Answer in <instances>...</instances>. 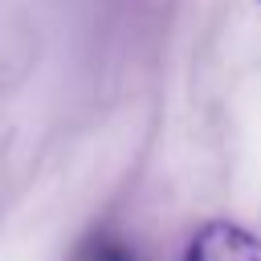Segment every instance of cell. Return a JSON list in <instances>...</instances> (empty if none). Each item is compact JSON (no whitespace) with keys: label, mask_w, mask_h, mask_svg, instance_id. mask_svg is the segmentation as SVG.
Returning <instances> with one entry per match:
<instances>
[{"label":"cell","mask_w":261,"mask_h":261,"mask_svg":"<svg viewBox=\"0 0 261 261\" xmlns=\"http://www.w3.org/2000/svg\"><path fill=\"white\" fill-rule=\"evenodd\" d=\"M184 261H261V237L232 220H208L188 241Z\"/></svg>","instance_id":"6da1fadb"},{"label":"cell","mask_w":261,"mask_h":261,"mask_svg":"<svg viewBox=\"0 0 261 261\" xmlns=\"http://www.w3.org/2000/svg\"><path fill=\"white\" fill-rule=\"evenodd\" d=\"M77 261H139V257H135V249H130L122 237L98 232V237H90V241L77 249Z\"/></svg>","instance_id":"7a4b0ae2"}]
</instances>
